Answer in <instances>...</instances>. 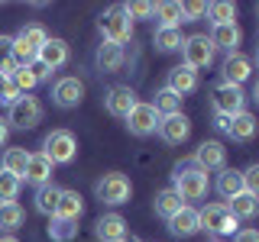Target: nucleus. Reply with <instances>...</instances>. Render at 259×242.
<instances>
[{"instance_id":"20e7f679","label":"nucleus","mask_w":259,"mask_h":242,"mask_svg":"<svg viewBox=\"0 0 259 242\" xmlns=\"http://www.w3.org/2000/svg\"><path fill=\"white\" fill-rule=\"evenodd\" d=\"M198 223L210 236H233V232H240V220L230 216L227 204H207L204 210H198Z\"/></svg>"},{"instance_id":"0eeeda50","label":"nucleus","mask_w":259,"mask_h":242,"mask_svg":"<svg viewBox=\"0 0 259 242\" xmlns=\"http://www.w3.org/2000/svg\"><path fill=\"white\" fill-rule=\"evenodd\" d=\"M182 65H188V68H210V62H214V45H210V39L207 36H201V32H194V36H185V42H182Z\"/></svg>"},{"instance_id":"423d86ee","label":"nucleus","mask_w":259,"mask_h":242,"mask_svg":"<svg viewBox=\"0 0 259 242\" xmlns=\"http://www.w3.org/2000/svg\"><path fill=\"white\" fill-rule=\"evenodd\" d=\"M172 191L178 194V200H201L207 197V174L201 171V168H175V184Z\"/></svg>"},{"instance_id":"aec40b11","label":"nucleus","mask_w":259,"mask_h":242,"mask_svg":"<svg viewBox=\"0 0 259 242\" xmlns=\"http://www.w3.org/2000/svg\"><path fill=\"white\" fill-rule=\"evenodd\" d=\"M210 45H214V52L217 48H224L227 55L230 52H237V45L243 42V29L237 26V23H224V26H214L210 29Z\"/></svg>"},{"instance_id":"c9c22d12","label":"nucleus","mask_w":259,"mask_h":242,"mask_svg":"<svg viewBox=\"0 0 259 242\" xmlns=\"http://www.w3.org/2000/svg\"><path fill=\"white\" fill-rule=\"evenodd\" d=\"M20 177H13L10 171H4L0 168V204H10V200H16V194H20Z\"/></svg>"},{"instance_id":"f704fd0d","label":"nucleus","mask_w":259,"mask_h":242,"mask_svg":"<svg viewBox=\"0 0 259 242\" xmlns=\"http://www.w3.org/2000/svg\"><path fill=\"white\" fill-rule=\"evenodd\" d=\"M10 84H13L20 94H29L32 87L39 84V78H36V65H32V68H13V75H10Z\"/></svg>"},{"instance_id":"a19ab883","label":"nucleus","mask_w":259,"mask_h":242,"mask_svg":"<svg viewBox=\"0 0 259 242\" xmlns=\"http://www.w3.org/2000/svg\"><path fill=\"white\" fill-rule=\"evenodd\" d=\"M240 177H243V191L259 194V165H256V161L246 168V171H240Z\"/></svg>"},{"instance_id":"9d476101","label":"nucleus","mask_w":259,"mask_h":242,"mask_svg":"<svg viewBox=\"0 0 259 242\" xmlns=\"http://www.w3.org/2000/svg\"><path fill=\"white\" fill-rule=\"evenodd\" d=\"M84 100V81L81 78H59L55 81V87H52V103L55 107H62V110H71V107H78V103Z\"/></svg>"},{"instance_id":"b1692460","label":"nucleus","mask_w":259,"mask_h":242,"mask_svg":"<svg viewBox=\"0 0 259 242\" xmlns=\"http://www.w3.org/2000/svg\"><path fill=\"white\" fill-rule=\"evenodd\" d=\"M227 136H230L233 142H249L256 136V116L253 113H237V116H230V126H227Z\"/></svg>"},{"instance_id":"dca6fc26","label":"nucleus","mask_w":259,"mask_h":242,"mask_svg":"<svg viewBox=\"0 0 259 242\" xmlns=\"http://www.w3.org/2000/svg\"><path fill=\"white\" fill-rule=\"evenodd\" d=\"M165 223H168V232H172L175 239H188V236H194V232L201 229V223H198V210H194L191 204H185L175 216H168Z\"/></svg>"},{"instance_id":"72a5a7b5","label":"nucleus","mask_w":259,"mask_h":242,"mask_svg":"<svg viewBox=\"0 0 259 242\" xmlns=\"http://www.w3.org/2000/svg\"><path fill=\"white\" fill-rule=\"evenodd\" d=\"M182 42H185L182 29H168V26H159L156 29V48H159V52H178Z\"/></svg>"},{"instance_id":"c03bdc74","label":"nucleus","mask_w":259,"mask_h":242,"mask_svg":"<svg viewBox=\"0 0 259 242\" xmlns=\"http://www.w3.org/2000/svg\"><path fill=\"white\" fill-rule=\"evenodd\" d=\"M214 126L221 129V133H227V126H230V116H221V113H217V119H214Z\"/></svg>"},{"instance_id":"a878e982","label":"nucleus","mask_w":259,"mask_h":242,"mask_svg":"<svg viewBox=\"0 0 259 242\" xmlns=\"http://www.w3.org/2000/svg\"><path fill=\"white\" fill-rule=\"evenodd\" d=\"M13 39H16L20 45H26L29 52H36V55H39V48H42V45H46V39H49V32H46L42 23H26V26L16 32Z\"/></svg>"},{"instance_id":"2eb2a0df","label":"nucleus","mask_w":259,"mask_h":242,"mask_svg":"<svg viewBox=\"0 0 259 242\" xmlns=\"http://www.w3.org/2000/svg\"><path fill=\"white\" fill-rule=\"evenodd\" d=\"M68 42L65 39H55V36H49L46 39V45L39 48V55H36V62L42 65L46 71H55V68H62L65 62H68Z\"/></svg>"},{"instance_id":"f3484780","label":"nucleus","mask_w":259,"mask_h":242,"mask_svg":"<svg viewBox=\"0 0 259 242\" xmlns=\"http://www.w3.org/2000/svg\"><path fill=\"white\" fill-rule=\"evenodd\" d=\"M165 87L185 100L188 94H194V91H198V71H194V68H188V65H175V68L168 71V84H165Z\"/></svg>"},{"instance_id":"79ce46f5","label":"nucleus","mask_w":259,"mask_h":242,"mask_svg":"<svg viewBox=\"0 0 259 242\" xmlns=\"http://www.w3.org/2000/svg\"><path fill=\"white\" fill-rule=\"evenodd\" d=\"M20 91H16V87L10 84V78H4V75H0V103H7V107H10V103H16V100H20Z\"/></svg>"},{"instance_id":"4be33fe9","label":"nucleus","mask_w":259,"mask_h":242,"mask_svg":"<svg viewBox=\"0 0 259 242\" xmlns=\"http://www.w3.org/2000/svg\"><path fill=\"white\" fill-rule=\"evenodd\" d=\"M123 45H113V42H101L94 52V65L104 71V75H110V71H120L123 68Z\"/></svg>"},{"instance_id":"c85d7f7f","label":"nucleus","mask_w":259,"mask_h":242,"mask_svg":"<svg viewBox=\"0 0 259 242\" xmlns=\"http://www.w3.org/2000/svg\"><path fill=\"white\" fill-rule=\"evenodd\" d=\"M152 207H156V216H162V220H168V216H175V213H178V210H182L185 204L178 200V194H175L172 188H165V191H159V194H156Z\"/></svg>"},{"instance_id":"7ed1b4c3","label":"nucleus","mask_w":259,"mask_h":242,"mask_svg":"<svg viewBox=\"0 0 259 242\" xmlns=\"http://www.w3.org/2000/svg\"><path fill=\"white\" fill-rule=\"evenodd\" d=\"M42 155L52 161V165H68V161H75V155H78V139L68 129H52L42 139Z\"/></svg>"},{"instance_id":"a211bd4d","label":"nucleus","mask_w":259,"mask_h":242,"mask_svg":"<svg viewBox=\"0 0 259 242\" xmlns=\"http://www.w3.org/2000/svg\"><path fill=\"white\" fill-rule=\"evenodd\" d=\"M94 236L101 242H123L126 239V220L120 213H107L94 223Z\"/></svg>"},{"instance_id":"09e8293b","label":"nucleus","mask_w":259,"mask_h":242,"mask_svg":"<svg viewBox=\"0 0 259 242\" xmlns=\"http://www.w3.org/2000/svg\"><path fill=\"white\" fill-rule=\"evenodd\" d=\"M214 242H221V239H214Z\"/></svg>"},{"instance_id":"bb28decb","label":"nucleus","mask_w":259,"mask_h":242,"mask_svg":"<svg viewBox=\"0 0 259 242\" xmlns=\"http://www.w3.org/2000/svg\"><path fill=\"white\" fill-rule=\"evenodd\" d=\"M240 191H243V177H240V171H237V168H224L221 177H217V194L224 197V204H227L230 197H237Z\"/></svg>"},{"instance_id":"5701e85b","label":"nucleus","mask_w":259,"mask_h":242,"mask_svg":"<svg viewBox=\"0 0 259 242\" xmlns=\"http://www.w3.org/2000/svg\"><path fill=\"white\" fill-rule=\"evenodd\" d=\"M227 210H230L233 220H253L256 210H259V194H249V191H240L237 197L227 200Z\"/></svg>"},{"instance_id":"39448f33","label":"nucleus","mask_w":259,"mask_h":242,"mask_svg":"<svg viewBox=\"0 0 259 242\" xmlns=\"http://www.w3.org/2000/svg\"><path fill=\"white\" fill-rule=\"evenodd\" d=\"M97 200L101 204H110V207H120V204H126L130 197H133V184H130V177L126 174H120V171H107L97 181Z\"/></svg>"},{"instance_id":"f8f14e48","label":"nucleus","mask_w":259,"mask_h":242,"mask_svg":"<svg viewBox=\"0 0 259 242\" xmlns=\"http://www.w3.org/2000/svg\"><path fill=\"white\" fill-rule=\"evenodd\" d=\"M136 91L133 87H126V84H113L107 94H104V107H107L110 116H120V119H126V113L136 107Z\"/></svg>"},{"instance_id":"de8ad7c7","label":"nucleus","mask_w":259,"mask_h":242,"mask_svg":"<svg viewBox=\"0 0 259 242\" xmlns=\"http://www.w3.org/2000/svg\"><path fill=\"white\" fill-rule=\"evenodd\" d=\"M123 242H136V239H123Z\"/></svg>"},{"instance_id":"6e6552de","label":"nucleus","mask_w":259,"mask_h":242,"mask_svg":"<svg viewBox=\"0 0 259 242\" xmlns=\"http://www.w3.org/2000/svg\"><path fill=\"white\" fill-rule=\"evenodd\" d=\"M210 103H214V110L221 113V116H237V113H243V107H246V94H243V87L237 84H217L214 91H210Z\"/></svg>"},{"instance_id":"e433bc0d","label":"nucleus","mask_w":259,"mask_h":242,"mask_svg":"<svg viewBox=\"0 0 259 242\" xmlns=\"http://www.w3.org/2000/svg\"><path fill=\"white\" fill-rule=\"evenodd\" d=\"M13 68H16V62H13V36H0V75L10 78Z\"/></svg>"},{"instance_id":"c756f323","label":"nucleus","mask_w":259,"mask_h":242,"mask_svg":"<svg viewBox=\"0 0 259 242\" xmlns=\"http://www.w3.org/2000/svg\"><path fill=\"white\" fill-rule=\"evenodd\" d=\"M26 161H29V152L26 149H20V145H13V149H7L4 152V171H10L13 177H20L23 181V171H26Z\"/></svg>"},{"instance_id":"ddd939ff","label":"nucleus","mask_w":259,"mask_h":242,"mask_svg":"<svg viewBox=\"0 0 259 242\" xmlns=\"http://www.w3.org/2000/svg\"><path fill=\"white\" fill-rule=\"evenodd\" d=\"M156 133L162 136V142H168V145H182V142L191 136V119L185 116V113H172V116H162Z\"/></svg>"},{"instance_id":"393cba45","label":"nucleus","mask_w":259,"mask_h":242,"mask_svg":"<svg viewBox=\"0 0 259 242\" xmlns=\"http://www.w3.org/2000/svg\"><path fill=\"white\" fill-rule=\"evenodd\" d=\"M152 16L159 20V26H168V29H182V4L175 0H162V4H152Z\"/></svg>"},{"instance_id":"4c0bfd02","label":"nucleus","mask_w":259,"mask_h":242,"mask_svg":"<svg viewBox=\"0 0 259 242\" xmlns=\"http://www.w3.org/2000/svg\"><path fill=\"white\" fill-rule=\"evenodd\" d=\"M75 232H78V226L75 223H65V220H52V226H49V236H52L55 242L75 239Z\"/></svg>"},{"instance_id":"ea45409f","label":"nucleus","mask_w":259,"mask_h":242,"mask_svg":"<svg viewBox=\"0 0 259 242\" xmlns=\"http://www.w3.org/2000/svg\"><path fill=\"white\" fill-rule=\"evenodd\" d=\"M204 13H207V4H201V0H188V4H182V20L185 23L201 20Z\"/></svg>"},{"instance_id":"cd10ccee","label":"nucleus","mask_w":259,"mask_h":242,"mask_svg":"<svg viewBox=\"0 0 259 242\" xmlns=\"http://www.w3.org/2000/svg\"><path fill=\"white\" fill-rule=\"evenodd\" d=\"M59 194H62V188H55L52 181L42 184V188L36 191V210H39L42 216H55V207H59Z\"/></svg>"},{"instance_id":"7c9ffc66","label":"nucleus","mask_w":259,"mask_h":242,"mask_svg":"<svg viewBox=\"0 0 259 242\" xmlns=\"http://www.w3.org/2000/svg\"><path fill=\"white\" fill-rule=\"evenodd\" d=\"M152 107H156L159 116H172V113H182V97L172 94L168 87H162V91H156V100H152Z\"/></svg>"},{"instance_id":"49530a36","label":"nucleus","mask_w":259,"mask_h":242,"mask_svg":"<svg viewBox=\"0 0 259 242\" xmlns=\"http://www.w3.org/2000/svg\"><path fill=\"white\" fill-rule=\"evenodd\" d=\"M0 242H20V239H16V236H4V239H0Z\"/></svg>"},{"instance_id":"473e14b6","label":"nucleus","mask_w":259,"mask_h":242,"mask_svg":"<svg viewBox=\"0 0 259 242\" xmlns=\"http://www.w3.org/2000/svg\"><path fill=\"white\" fill-rule=\"evenodd\" d=\"M207 16L214 26H224V23H233L237 20V4L230 0H217V4H207Z\"/></svg>"},{"instance_id":"9b49d317","label":"nucleus","mask_w":259,"mask_h":242,"mask_svg":"<svg viewBox=\"0 0 259 242\" xmlns=\"http://www.w3.org/2000/svg\"><path fill=\"white\" fill-rule=\"evenodd\" d=\"M194 168H201V171H224L227 168V149L224 142L217 139H207L198 145V152H194Z\"/></svg>"},{"instance_id":"412c9836","label":"nucleus","mask_w":259,"mask_h":242,"mask_svg":"<svg viewBox=\"0 0 259 242\" xmlns=\"http://www.w3.org/2000/svg\"><path fill=\"white\" fill-rule=\"evenodd\" d=\"M52 161H49L42 152H36V155H29L26 161V171H23V181L26 184H36V188H42V184L52 181Z\"/></svg>"},{"instance_id":"f03ea898","label":"nucleus","mask_w":259,"mask_h":242,"mask_svg":"<svg viewBox=\"0 0 259 242\" xmlns=\"http://www.w3.org/2000/svg\"><path fill=\"white\" fill-rule=\"evenodd\" d=\"M42 116H46L42 100H39V97H32V94H23L16 103H10L7 126H13V129H32V126L42 123Z\"/></svg>"},{"instance_id":"1a4fd4ad","label":"nucleus","mask_w":259,"mask_h":242,"mask_svg":"<svg viewBox=\"0 0 259 242\" xmlns=\"http://www.w3.org/2000/svg\"><path fill=\"white\" fill-rule=\"evenodd\" d=\"M159 119H162V116L156 113V107H152V103H136V107L126 113V129H130L133 136H140V139H143V136H152V133L159 129Z\"/></svg>"},{"instance_id":"2f4dec72","label":"nucleus","mask_w":259,"mask_h":242,"mask_svg":"<svg viewBox=\"0 0 259 242\" xmlns=\"http://www.w3.org/2000/svg\"><path fill=\"white\" fill-rule=\"evenodd\" d=\"M23 220H26V213H23V207L10 200V204H0V229H20Z\"/></svg>"},{"instance_id":"a18cd8bd","label":"nucleus","mask_w":259,"mask_h":242,"mask_svg":"<svg viewBox=\"0 0 259 242\" xmlns=\"http://www.w3.org/2000/svg\"><path fill=\"white\" fill-rule=\"evenodd\" d=\"M7 136H10V126H7V119H0V145L7 142Z\"/></svg>"},{"instance_id":"f257e3e1","label":"nucleus","mask_w":259,"mask_h":242,"mask_svg":"<svg viewBox=\"0 0 259 242\" xmlns=\"http://www.w3.org/2000/svg\"><path fill=\"white\" fill-rule=\"evenodd\" d=\"M97 26H101L104 42L123 45V42H130V39H133V23H130L123 4H117V7H110V10H104L101 20H97Z\"/></svg>"},{"instance_id":"58836bf2","label":"nucleus","mask_w":259,"mask_h":242,"mask_svg":"<svg viewBox=\"0 0 259 242\" xmlns=\"http://www.w3.org/2000/svg\"><path fill=\"white\" fill-rule=\"evenodd\" d=\"M123 10H126V16H130V23H136V20H152V4H146V0L123 4Z\"/></svg>"},{"instance_id":"37998d69","label":"nucleus","mask_w":259,"mask_h":242,"mask_svg":"<svg viewBox=\"0 0 259 242\" xmlns=\"http://www.w3.org/2000/svg\"><path fill=\"white\" fill-rule=\"evenodd\" d=\"M233 242H259V232L256 229H240L237 236H233Z\"/></svg>"},{"instance_id":"6ab92c4d","label":"nucleus","mask_w":259,"mask_h":242,"mask_svg":"<svg viewBox=\"0 0 259 242\" xmlns=\"http://www.w3.org/2000/svg\"><path fill=\"white\" fill-rule=\"evenodd\" d=\"M84 213V197L78 191H62L59 194V207H55L52 220H65V223H78Z\"/></svg>"},{"instance_id":"4468645a","label":"nucleus","mask_w":259,"mask_h":242,"mask_svg":"<svg viewBox=\"0 0 259 242\" xmlns=\"http://www.w3.org/2000/svg\"><path fill=\"white\" fill-rule=\"evenodd\" d=\"M221 75H224V84L243 87V81H249V75H253V62H249L243 52H230L224 58V65H221Z\"/></svg>"}]
</instances>
